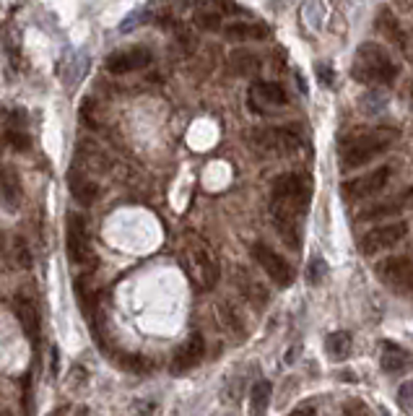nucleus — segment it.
I'll return each mask as SVG.
<instances>
[{
	"instance_id": "obj_5",
	"label": "nucleus",
	"mask_w": 413,
	"mask_h": 416,
	"mask_svg": "<svg viewBox=\"0 0 413 416\" xmlns=\"http://www.w3.org/2000/svg\"><path fill=\"white\" fill-rule=\"evenodd\" d=\"M377 279L400 297H413V260L406 255H387L375 265Z\"/></svg>"
},
{
	"instance_id": "obj_11",
	"label": "nucleus",
	"mask_w": 413,
	"mask_h": 416,
	"mask_svg": "<svg viewBox=\"0 0 413 416\" xmlns=\"http://www.w3.org/2000/svg\"><path fill=\"white\" fill-rule=\"evenodd\" d=\"M190 268H193V276H195L198 287L213 289L218 281V263L216 257L210 255L205 247H193L190 250Z\"/></svg>"
},
{
	"instance_id": "obj_31",
	"label": "nucleus",
	"mask_w": 413,
	"mask_h": 416,
	"mask_svg": "<svg viewBox=\"0 0 413 416\" xmlns=\"http://www.w3.org/2000/svg\"><path fill=\"white\" fill-rule=\"evenodd\" d=\"M317 76H320V83H323V86H331V83L336 81V70L328 68V65H317Z\"/></svg>"
},
{
	"instance_id": "obj_22",
	"label": "nucleus",
	"mask_w": 413,
	"mask_h": 416,
	"mask_svg": "<svg viewBox=\"0 0 413 416\" xmlns=\"http://www.w3.org/2000/svg\"><path fill=\"white\" fill-rule=\"evenodd\" d=\"M260 58H257L255 53H234L232 58H229V68H232V73H237V76H255L257 70H260Z\"/></svg>"
},
{
	"instance_id": "obj_13",
	"label": "nucleus",
	"mask_w": 413,
	"mask_h": 416,
	"mask_svg": "<svg viewBox=\"0 0 413 416\" xmlns=\"http://www.w3.org/2000/svg\"><path fill=\"white\" fill-rule=\"evenodd\" d=\"M286 102H289V97H286V91L281 83L255 81L250 86V105H252V110H257V112H263L268 107H284Z\"/></svg>"
},
{
	"instance_id": "obj_17",
	"label": "nucleus",
	"mask_w": 413,
	"mask_h": 416,
	"mask_svg": "<svg viewBox=\"0 0 413 416\" xmlns=\"http://www.w3.org/2000/svg\"><path fill=\"white\" fill-rule=\"evenodd\" d=\"M23 198V190H21V180H18V174L14 169H8L3 166L0 169V201L6 203V208H18Z\"/></svg>"
},
{
	"instance_id": "obj_34",
	"label": "nucleus",
	"mask_w": 413,
	"mask_h": 416,
	"mask_svg": "<svg viewBox=\"0 0 413 416\" xmlns=\"http://www.w3.org/2000/svg\"><path fill=\"white\" fill-rule=\"evenodd\" d=\"M0 416H14V414H11V411H3V414H0Z\"/></svg>"
},
{
	"instance_id": "obj_24",
	"label": "nucleus",
	"mask_w": 413,
	"mask_h": 416,
	"mask_svg": "<svg viewBox=\"0 0 413 416\" xmlns=\"http://www.w3.org/2000/svg\"><path fill=\"white\" fill-rule=\"evenodd\" d=\"M11 252H14V260L18 263V268H23V271H26V268H31V250H29V245H26V240H23V237H16Z\"/></svg>"
},
{
	"instance_id": "obj_14",
	"label": "nucleus",
	"mask_w": 413,
	"mask_h": 416,
	"mask_svg": "<svg viewBox=\"0 0 413 416\" xmlns=\"http://www.w3.org/2000/svg\"><path fill=\"white\" fill-rule=\"evenodd\" d=\"M380 364L387 375H403V372L413 370V354L408 348L392 343V341H382V356Z\"/></svg>"
},
{
	"instance_id": "obj_12",
	"label": "nucleus",
	"mask_w": 413,
	"mask_h": 416,
	"mask_svg": "<svg viewBox=\"0 0 413 416\" xmlns=\"http://www.w3.org/2000/svg\"><path fill=\"white\" fill-rule=\"evenodd\" d=\"M413 206V185H408L398 198H390L385 203H377L372 208H364V211L356 216V221H377V219H390V216H398V213L408 211Z\"/></svg>"
},
{
	"instance_id": "obj_30",
	"label": "nucleus",
	"mask_w": 413,
	"mask_h": 416,
	"mask_svg": "<svg viewBox=\"0 0 413 416\" xmlns=\"http://www.w3.org/2000/svg\"><path fill=\"white\" fill-rule=\"evenodd\" d=\"M23 411H26V416H31V375H26V380H23Z\"/></svg>"
},
{
	"instance_id": "obj_29",
	"label": "nucleus",
	"mask_w": 413,
	"mask_h": 416,
	"mask_svg": "<svg viewBox=\"0 0 413 416\" xmlns=\"http://www.w3.org/2000/svg\"><path fill=\"white\" fill-rule=\"evenodd\" d=\"M343 416H369V409L361 401H348L343 406Z\"/></svg>"
},
{
	"instance_id": "obj_7",
	"label": "nucleus",
	"mask_w": 413,
	"mask_h": 416,
	"mask_svg": "<svg viewBox=\"0 0 413 416\" xmlns=\"http://www.w3.org/2000/svg\"><path fill=\"white\" fill-rule=\"evenodd\" d=\"M65 245H68V257L73 265H94L97 263V252L91 247V237H89V221L83 219L81 213H73L68 216V237H65Z\"/></svg>"
},
{
	"instance_id": "obj_23",
	"label": "nucleus",
	"mask_w": 413,
	"mask_h": 416,
	"mask_svg": "<svg viewBox=\"0 0 413 416\" xmlns=\"http://www.w3.org/2000/svg\"><path fill=\"white\" fill-rule=\"evenodd\" d=\"M218 318H221V323H224V326L232 328L234 336H245V323H242L240 315H237V312H234L229 304H221V307H218Z\"/></svg>"
},
{
	"instance_id": "obj_8",
	"label": "nucleus",
	"mask_w": 413,
	"mask_h": 416,
	"mask_svg": "<svg viewBox=\"0 0 413 416\" xmlns=\"http://www.w3.org/2000/svg\"><path fill=\"white\" fill-rule=\"evenodd\" d=\"M406 235H408V221L403 219L390 221V224H380V227L369 229L367 235H361L359 240L361 255H375V252L395 247L398 242L406 240Z\"/></svg>"
},
{
	"instance_id": "obj_21",
	"label": "nucleus",
	"mask_w": 413,
	"mask_h": 416,
	"mask_svg": "<svg viewBox=\"0 0 413 416\" xmlns=\"http://www.w3.org/2000/svg\"><path fill=\"white\" fill-rule=\"evenodd\" d=\"M16 307H18V320H21L23 331H26V336H29L34 343L39 341V318H37V307L29 302V299H23V297H18L16 299Z\"/></svg>"
},
{
	"instance_id": "obj_25",
	"label": "nucleus",
	"mask_w": 413,
	"mask_h": 416,
	"mask_svg": "<svg viewBox=\"0 0 413 416\" xmlns=\"http://www.w3.org/2000/svg\"><path fill=\"white\" fill-rule=\"evenodd\" d=\"M328 271V265H325L323 257H315V260H309V268H307V281L309 284H320Z\"/></svg>"
},
{
	"instance_id": "obj_20",
	"label": "nucleus",
	"mask_w": 413,
	"mask_h": 416,
	"mask_svg": "<svg viewBox=\"0 0 413 416\" xmlns=\"http://www.w3.org/2000/svg\"><path fill=\"white\" fill-rule=\"evenodd\" d=\"M273 385L268 380H257L252 390H250V414L252 416H265L268 406H271Z\"/></svg>"
},
{
	"instance_id": "obj_4",
	"label": "nucleus",
	"mask_w": 413,
	"mask_h": 416,
	"mask_svg": "<svg viewBox=\"0 0 413 416\" xmlns=\"http://www.w3.org/2000/svg\"><path fill=\"white\" fill-rule=\"evenodd\" d=\"M247 141L268 156H291L301 149V136L291 128H255L247 133Z\"/></svg>"
},
{
	"instance_id": "obj_16",
	"label": "nucleus",
	"mask_w": 413,
	"mask_h": 416,
	"mask_svg": "<svg viewBox=\"0 0 413 416\" xmlns=\"http://www.w3.org/2000/svg\"><path fill=\"white\" fill-rule=\"evenodd\" d=\"M68 188H70V196L81 206H91L99 196V185L91 177H86V172H83L81 166H73L68 172Z\"/></svg>"
},
{
	"instance_id": "obj_18",
	"label": "nucleus",
	"mask_w": 413,
	"mask_h": 416,
	"mask_svg": "<svg viewBox=\"0 0 413 416\" xmlns=\"http://www.w3.org/2000/svg\"><path fill=\"white\" fill-rule=\"evenodd\" d=\"M224 37L234 39V42H247V39H268L271 29L263 23H229L224 26Z\"/></svg>"
},
{
	"instance_id": "obj_28",
	"label": "nucleus",
	"mask_w": 413,
	"mask_h": 416,
	"mask_svg": "<svg viewBox=\"0 0 413 416\" xmlns=\"http://www.w3.org/2000/svg\"><path fill=\"white\" fill-rule=\"evenodd\" d=\"M122 364L128 367L130 372H146L151 370V362L143 359V356H122Z\"/></svg>"
},
{
	"instance_id": "obj_10",
	"label": "nucleus",
	"mask_w": 413,
	"mask_h": 416,
	"mask_svg": "<svg viewBox=\"0 0 413 416\" xmlns=\"http://www.w3.org/2000/svg\"><path fill=\"white\" fill-rule=\"evenodd\" d=\"M151 60H154V55L146 47H128V50L112 53L107 58V70L112 76H125V73H133V70L149 68Z\"/></svg>"
},
{
	"instance_id": "obj_33",
	"label": "nucleus",
	"mask_w": 413,
	"mask_h": 416,
	"mask_svg": "<svg viewBox=\"0 0 413 416\" xmlns=\"http://www.w3.org/2000/svg\"><path fill=\"white\" fill-rule=\"evenodd\" d=\"M154 411H156V406H154V403H146V401L138 403V414H141V416H154Z\"/></svg>"
},
{
	"instance_id": "obj_27",
	"label": "nucleus",
	"mask_w": 413,
	"mask_h": 416,
	"mask_svg": "<svg viewBox=\"0 0 413 416\" xmlns=\"http://www.w3.org/2000/svg\"><path fill=\"white\" fill-rule=\"evenodd\" d=\"M398 401H400V406L408 411V414H413V380H408V383H403V385H400Z\"/></svg>"
},
{
	"instance_id": "obj_3",
	"label": "nucleus",
	"mask_w": 413,
	"mask_h": 416,
	"mask_svg": "<svg viewBox=\"0 0 413 416\" xmlns=\"http://www.w3.org/2000/svg\"><path fill=\"white\" fill-rule=\"evenodd\" d=\"M351 76L364 86H390L398 76V65L380 42H364L351 63Z\"/></svg>"
},
{
	"instance_id": "obj_6",
	"label": "nucleus",
	"mask_w": 413,
	"mask_h": 416,
	"mask_svg": "<svg viewBox=\"0 0 413 416\" xmlns=\"http://www.w3.org/2000/svg\"><path fill=\"white\" fill-rule=\"evenodd\" d=\"M390 177H392V166L382 164V166H377V169H372V172L361 174V177H353V180L343 182V185H340V196H343V201H348V203L367 201V198L382 193L385 185L390 182Z\"/></svg>"
},
{
	"instance_id": "obj_1",
	"label": "nucleus",
	"mask_w": 413,
	"mask_h": 416,
	"mask_svg": "<svg viewBox=\"0 0 413 416\" xmlns=\"http://www.w3.org/2000/svg\"><path fill=\"white\" fill-rule=\"evenodd\" d=\"M312 201V182L307 174L286 172L278 174L271 188V219L278 237L291 250L301 245V219Z\"/></svg>"
},
{
	"instance_id": "obj_26",
	"label": "nucleus",
	"mask_w": 413,
	"mask_h": 416,
	"mask_svg": "<svg viewBox=\"0 0 413 416\" xmlns=\"http://www.w3.org/2000/svg\"><path fill=\"white\" fill-rule=\"evenodd\" d=\"M6 141L14 146L16 151H26V149H29V136H26V133H21V130H8Z\"/></svg>"
},
{
	"instance_id": "obj_32",
	"label": "nucleus",
	"mask_w": 413,
	"mask_h": 416,
	"mask_svg": "<svg viewBox=\"0 0 413 416\" xmlns=\"http://www.w3.org/2000/svg\"><path fill=\"white\" fill-rule=\"evenodd\" d=\"M289 416H315V406L307 403V406H299V409H294Z\"/></svg>"
},
{
	"instance_id": "obj_15",
	"label": "nucleus",
	"mask_w": 413,
	"mask_h": 416,
	"mask_svg": "<svg viewBox=\"0 0 413 416\" xmlns=\"http://www.w3.org/2000/svg\"><path fill=\"white\" fill-rule=\"evenodd\" d=\"M203 348H205V341L200 333H193L185 343L180 346V351H177V356H174L172 362V372L174 375H180V372L190 370V367H195L200 359H203Z\"/></svg>"
},
{
	"instance_id": "obj_2",
	"label": "nucleus",
	"mask_w": 413,
	"mask_h": 416,
	"mask_svg": "<svg viewBox=\"0 0 413 416\" xmlns=\"http://www.w3.org/2000/svg\"><path fill=\"white\" fill-rule=\"evenodd\" d=\"M400 130L392 125H375V128L353 130L351 136L340 141V169H356L385 154L395 141H398Z\"/></svg>"
},
{
	"instance_id": "obj_19",
	"label": "nucleus",
	"mask_w": 413,
	"mask_h": 416,
	"mask_svg": "<svg viewBox=\"0 0 413 416\" xmlns=\"http://www.w3.org/2000/svg\"><path fill=\"white\" fill-rule=\"evenodd\" d=\"M351 343H353L351 333L336 331L325 338V351H328V356H331L333 362H343V359H348V354H351Z\"/></svg>"
},
{
	"instance_id": "obj_9",
	"label": "nucleus",
	"mask_w": 413,
	"mask_h": 416,
	"mask_svg": "<svg viewBox=\"0 0 413 416\" xmlns=\"http://www.w3.org/2000/svg\"><path fill=\"white\" fill-rule=\"evenodd\" d=\"M252 257H255V263L263 268L265 276H268L273 284H278V287H291L294 268L289 265V260H286L284 255H278L276 250L268 247V245L255 242L252 245Z\"/></svg>"
}]
</instances>
